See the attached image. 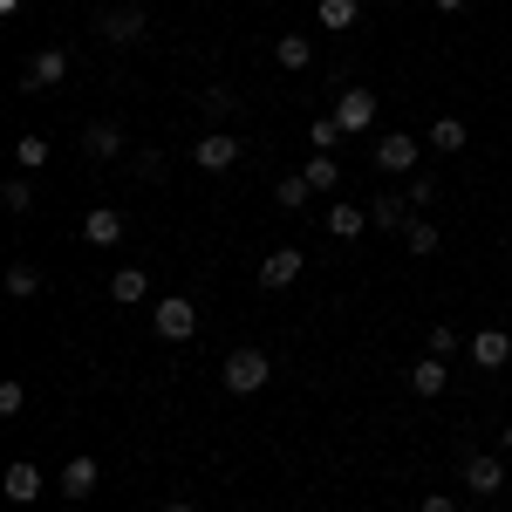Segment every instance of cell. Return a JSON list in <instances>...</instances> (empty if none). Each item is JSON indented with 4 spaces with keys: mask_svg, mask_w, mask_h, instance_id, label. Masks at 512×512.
Masks as SVG:
<instances>
[{
    "mask_svg": "<svg viewBox=\"0 0 512 512\" xmlns=\"http://www.w3.org/2000/svg\"><path fill=\"white\" fill-rule=\"evenodd\" d=\"M219 383H226L233 396H253V390H267V383H274V362H267L260 349H233L226 362H219Z\"/></svg>",
    "mask_w": 512,
    "mask_h": 512,
    "instance_id": "obj_1",
    "label": "cell"
},
{
    "mask_svg": "<svg viewBox=\"0 0 512 512\" xmlns=\"http://www.w3.org/2000/svg\"><path fill=\"white\" fill-rule=\"evenodd\" d=\"M369 158H376V171H390V178H410L417 158H424V144H417L410 130H383V137L369 144Z\"/></svg>",
    "mask_w": 512,
    "mask_h": 512,
    "instance_id": "obj_2",
    "label": "cell"
},
{
    "mask_svg": "<svg viewBox=\"0 0 512 512\" xmlns=\"http://www.w3.org/2000/svg\"><path fill=\"white\" fill-rule=\"evenodd\" d=\"M151 328H158L164 342H192L198 335V308L185 301V294H164V301H151Z\"/></svg>",
    "mask_w": 512,
    "mask_h": 512,
    "instance_id": "obj_3",
    "label": "cell"
},
{
    "mask_svg": "<svg viewBox=\"0 0 512 512\" xmlns=\"http://www.w3.org/2000/svg\"><path fill=\"white\" fill-rule=\"evenodd\" d=\"M239 158H246V144H239L233 130H205V137L192 144V164H198V171H233Z\"/></svg>",
    "mask_w": 512,
    "mask_h": 512,
    "instance_id": "obj_4",
    "label": "cell"
},
{
    "mask_svg": "<svg viewBox=\"0 0 512 512\" xmlns=\"http://www.w3.org/2000/svg\"><path fill=\"white\" fill-rule=\"evenodd\" d=\"M144 28H151V14H144V7H110V14L96 21V41L130 48V41H144Z\"/></svg>",
    "mask_w": 512,
    "mask_h": 512,
    "instance_id": "obj_5",
    "label": "cell"
},
{
    "mask_svg": "<svg viewBox=\"0 0 512 512\" xmlns=\"http://www.w3.org/2000/svg\"><path fill=\"white\" fill-rule=\"evenodd\" d=\"M62 76H69V55H62V48H35V55L21 62V89H28V96H41V89H55Z\"/></svg>",
    "mask_w": 512,
    "mask_h": 512,
    "instance_id": "obj_6",
    "label": "cell"
},
{
    "mask_svg": "<svg viewBox=\"0 0 512 512\" xmlns=\"http://www.w3.org/2000/svg\"><path fill=\"white\" fill-rule=\"evenodd\" d=\"M123 233H130V226H123V212H117V205H89V212H82V239H89L96 253L123 246Z\"/></svg>",
    "mask_w": 512,
    "mask_h": 512,
    "instance_id": "obj_7",
    "label": "cell"
},
{
    "mask_svg": "<svg viewBox=\"0 0 512 512\" xmlns=\"http://www.w3.org/2000/svg\"><path fill=\"white\" fill-rule=\"evenodd\" d=\"M301 267H308V253H301V246H274V253L260 260V287L280 294V287H294V280H301Z\"/></svg>",
    "mask_w": 512,
    "mask_h": 512,
    "instance_id": "obj_8",
    "label": "cell"
},
{
    "mask_svg": "<svg viewBox=\"0 0 512 512\" xmlns=\"http://www.w3.org/2000/svg\"><path fill=\"white\" fill-rule=\"evenodd\" d=\"M328 117L342 123V130H349V137H362V130H369V123H376V96H369V89H342V96H335V110H328Z\"/></svg>",
    "mask_w": 512,
    "mask_h": 512,
    "instance_id": "obj_9",
    "label": "cell"
},
{
    "mask_svg": "<svg viewBox=\"0 0 512 512\" xmlns=\"http://www.w3.org/2000/svg\"><path fill=\"white\" fill-rule=\"evenodd\" d=\"M465 485H472L478 499L506 492V458H492V451H478V458H465Z\"/></svg>",
    "mask_w": 512,
    "mask_h": 512,
    "instance_id": "obj_10",
    "label": "cell"
},
{
    "mask_svg": "<svg viewBox=\"0 0 512 512\" xmlns=\"http://www.w3.org/2000/svg\"><path fill=\"white\" fill-rule=\"evenodd\" d=\"M465 349H472L478 369H506V362H512V335H506V328H478Z\"/></svg>",
    "mask_w": 512,
    "mask_h": 512,
    "instance_id": "obj_11",
    "label": "cell"
},
{
    "mask_svg": "<svg viewBox=\"0 0 512 512\" xmlns=\"http://www.w3.org/2000/svg\"><path fill=\"white\" fill-rule=\"evenodd\" d=\"M82 151H89L96 164H110V158L123 151V123H117V117H96L89 130H82Z\"/></svg>",
    "mask_w": 512,
    "mask_h": 512,
    "instance_id": "obj_12",
    "label": "cell"
},
{
    "mask_svg": "<svg viewBox=\"0 0 512 512\" xmlns=\"http://www.w3.org/2000/svg\"><path fill=\"white\" fill-rule=\"evenodd\" d=\"M410 219H417V212H410V198H403V192H376V198H369V226H383V233H403Z\"/></svg>",
    "mask_w": 512,
    "mask_h": 512,
    "instance_id": "obj_13",
    "label": "cell"
},
{
    "mask_svg": "<svg viewBox=\"0 0 512 512\" xmlns=\"http://www.w3.org/2000/svg\"><path fill=\"white\" fill-rule=\"evenodd\" d=\"M0 485H7V499H14V506H35V499H41V465L14 458V465L0 472Z\"/></svg>",
    "mask_w": 512,
    "mask_h": 512,
    "instance_id": "obj_14",
    "label": "cell"
},
{
    "mask_svg": "<svg viewBox=\"0 0 512 512\" xmlns=\"http://www.w3.org/2000/svg\"><path fill=\"white\" fill-rule=\"evenodd\" d=\"M55 485H62V499H89V492H96V458H89V451H76V458H69V465H62V478H55Z\"/></svg>",
    "mask_w": 512,
    "mask_h": 512,
    "instance_id": "obj_15",
    "label": "cell"
},
{
    "mask_svg": "<svg viewBox=\"0 0 512 512\" xmlns=\"http://www.w3.org/2000/svg\"><path fill=\"white\" fill-rule=\"evenodd\" d=\"M444 383H451L444 355H417V362H410V390L424 396V403H431V396H444Z\"/></svg>",
    "mask_w": 512,
    "mask_h": 512,
    "instance_id": "obj_16",
    "label": "cell"
},
{
    "mask_svg": "<svg viewBox=\"0 0 512 512\" xmlns=\"http://www.w3.org/2000/svg\"><path fill=\"white\" fill-rule=\"evenodd\" d=\"M110 301H123V308L151 301V274H144V267H117V274H110Z\"/></svg>",
    "mask_w": 512,
    "mask_h": 512,
    "instance_id": "obj_17",
    "label": "cell"
},
{
    "mask_svg": "<svg viewBox=\"0 0 512 512\" xmlns=\"http://www.w3.org/2000/svg\"><path fill=\"white\" fill-rule=\"evenodd\" d=\"M301 178H308V192H315V198H328L335 185H342V164H335V151H315V158L301 164Z\"/></svg>",
    "mask_w": 512,
    "mask_h": 512,
    "instance_id": "obj_18",
    "label": "cell"
},
{
    "mask_svg": "<svg viewBox=\"0 0 512 512\" xmlns=\"http://www.w3.org/2000/svg\"><path fill=\"white\" fill-rule=\"evenodd\" d=\"M41 287H48V274H41L35 260H14V267H7V294H14V301H35Z\"/></svg>",
    "mask_w": 512,
    "mask_h": 512,
    "instance_id": "obj_19",
    "label": "cell"
},
{
    "mask_svg": "<svg viewBox=\"0 0 512 512\" xmlns=\"http://www.w3.org/2000/svg\"><path fill=\"white\" fill-rule=\"evenodd\" d=\"M274 62H280V69H294V76H301V69L315 62V41H308V35H280V41H274Z\"/></svg>",
    "mask_w": 512,
    "mask_h": 512,
    "instance_id": "obj_20",
    "label": "cell"
},
{
    "mask_svg": "<svg viewBox=\"0 0 512 512\" xmlns=\"http://www.w3.org/2000/svg\"><path fill=\"white\" fill-rule=\"evenodd\" d=\"M355 14H362V0H315V21L328 28V35H342V28H355Z\"/></svg>",
    "mask_w": 512,
    "mask_h": 512,
    "instance_id": "obj_21",
    "label": "cell"
},
{
    "mask_svg": "<svg viewBox=\"0 0 512 512\" xmlns=\"http://www.w3.org/2000/svg\"><path fill=\"white\" fill-rule=\"evenodd\" d=\"M328 233H335V239L369 233V205H328Z\"/></svg>",
    "mask_w": 512,
    "mask_h": 512,
    "instance_id": "obj_22",
    "label": "cell"
},
{
    "mask_svg": "<svg viewBox=\"0 0 512 512\" xmlns=\"http://www.w3.org/2000/svg\"><path fill=\"white\" fill-rule=\"evenodd\" d=\"M403 246H410V253H417V260H431L437 246H444V233H437L431 219H410V226H403Z\"/></svg>",
    "mask_w": 512,
    "mask_h": 512,
    "instance_id": "obj_23",
    "label": "cell"
},
{
    "mask_svg": "<svg viewBox=\"0 0 512 512\" xmlns=\"http://www.w3.org/2000/svg\"><path fill=\"white\" fill-rule=\"evenodd\" d=\"M198 110H205V130H212V123H219V117H233V110H239V96H233V89H226V82H212V89L198 96Z\"/></svg>",
    "mask_w": 512,
    "mask_h": 512,
    "instance_id": "obj_24",
    "label": "cell"
},
{
    "mask_svg": "<svg viewBox=\"0 0 512 512\" xmlns=\"http://www.w3.org/2000/svg\"><path fill=\"white\" fill-rule=\"evenodd\" d=\"M0 205H7L14 219H21V212H35V185H28V171H14V178L0 185Z\"/></svg>",
    "mask_w": 512,
    "mask_h": 512,
    "instance_id": "obj_25",
    "label": "cell"
},
{
    "mask_svg": "<svg viewBox=\"0 0 512 512\" xmlns=\"http://www.w3.org/2000/svg\"><path fill=\"white\" fill-rule=\"evenodd\" d=\"M465 144H472V130H465L458 117H437L431 123V151H465Z\"/></svg>",
    "mask_w": 512,
    "mask_h": 512,
    "instance_id": "obj_26",
    "label": "cell"
},
{
    "mask_svg": "<svg viewBox=\"0 0 512 512\" xmlns=\"http://www.w3.org/2000/svg\"><path fill=\"white\" fill-rule=\"evenodd\" d=\"M41 164H48V137H35V130H28V137L14 144V171H28V178H35Z\"/></svg>",
    "mask_w": 512,
    "mask_h": 512,
    "instance_id": "obj_27",
    "label": "cell"
},
{
    "mask_svg": "<svg viewBox=\"0 0 512 512\" xmlns=\"http://www.w3.org/2000/svg\"><path fill=\"white\" fill-rule=\"evenodd\" d=\"M308 198H315V192H308V178H301V171L274 185V205H287V212H308Z\"/></svg>",
    "mask_w": 512,
    "mask_h": 512,
    "instance_id": "obj_28",
    "label": "cell"
},
{
    "mask_svg": "<svg viewBox=\"0 0 512 512\" xmlns=\"http://www.w3.org/2000/svg\"><path fill=\"white\" fill-rule=\"evenodd\" d=\"M308 137H315V151H335V144H342L349 130H342L335 117H315V130H308Z\"/></svg>",
    "mask_w": 512,
    "mask_h": 512,
    "instance_id": "obj_29",
    "label": "cell"
},
{
    "mask_svg": "<svg viewBox=\"0 0 512 512\" xmlns=\"http://www.w3.org/2000/svg\"><path fill=\"white\" fill-rule=\"evenodd\" d=\"M130 171H137L144 185H158V178H164V151H137V158H130Z\"/></svg>",
    "mask_w": 512,
    "mask_h": 512,
    "instance_id": "obj_30",
    "label": "cell"
},
{
    "mask_svg": "<svg viewBox=\"0 0 512 512\" xmlns=\"http://www.w3.org/2000/svg\"><path fill=\"white\" fill-rule=\"evenodd\" d=\"M403 198H410V205H431V198H437V178H431V171H410V192H403Z\"/></svg>",
    "mask_w": 512,
    "mask_h": 512,
    "instance_id": "obj_31",
    "label": "cell"
},
{
    "mask_svg": "<svg viewBox=\"0 0 512 512\" xmlns=\"http://www.w3.org/2000/svg\"><path fill=\"white\" fill-rule=\"evenodd\" d=\"M21 403H28V390L7 376V383H0V417H21Z\"/></svg>",
    "mask_w": 512,
    "mask_h": 512,
    "instance_id": "obj_32",
    "label": "cell"
},
{
    "mask_svg": "<svg viewBox=\"0 0 512 512\" xmlns=\"http://www.w3.org/2000/svg\"><path fill=\"white\" fill-rule=\"evenodd\" d=\"M458 349V328L451 321H431V355H451Z\"/></svg>",
    "mask_w": 512,
    "mask_h": 512,
    "instance_id": "obj_33",
    "label": "cell"
},
{
    "mask_svg": "<svg viewBox=\"0 0 512 512\" xmlns=\"http://www.w3.org/2000/svg\"><path fill=\"white\" fill-rule=\"evenodd\" d=\"M417 512H458V499H451V492H424V499H417Z\"/></svg>",
    "mask_w": 512,
    "mask_h": 512,
    "instance_id": "obj_34",
    "label": "cell"
},
{
    "mask_svg": "<svg viewBox=\"0 0 512 512\" xmlns=\"http://www.w3.org/2000/svg\"><path fill=\"white\" fill-rule=\"evenodd\" d=\"M431 7H437V14H458V7H465V0H431Z\"/></svg>",
    "mask_w": 512,
    "mask_h": 512,
    "instance_id": "obj_35",
    "label": "cell"
},
{
    "mask_svg": "<svg viewBox=\"0 0 512 512\" xmlns=\"http://www.w3.org/2000/svg\"><path fill=\"white\" fill-rule=\"evenodd\" d=\"M499 451H506V458H512V424H506V431H499Z\"/></svg>",
    "mask_w": 512,
    "mask_h": 512,
    "instance_id": "obj_36",
    "label": "cell"
},
{
    "mask_svg": "<svg viewBox=\"0 0 512 512\" xmlns=\"http://www.w3.org/2000/svg\"><path fill=\"white\" fill-rule=\"evenodd\" d=\"M158 512H192V506H185V499H171V506H158Z\"/></svg>",
    "mask_w": 512,
    "mask_h": 512,
    "instance_id": "obj_37",
    "label": "cell"
},
{
    "mask_svg": "<svg viewBox=\"0 0 512 512\" xmlns=\"http://www.w3.org/2000/svg\"><path fill=\"white\" fill-rule=\"evenodd\" d=\"M506 62H512V35H506Z\"/></svg>",
    "mask_w": 512,
    "mask_h": 512,
    "instance_id": "obj_38",
    "label": "cell"
}]
</instances>
